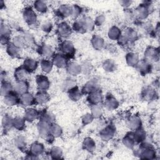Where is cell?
Returning a JSON list of instances; mask_svg holds the SVG:
<instances>
[{
	"label": "cell",
	"instance_id": "obj_40",
	"mask_svg": "<svg viewBox=\"0 0 160 160\" xmlns=\"http://www.w3.org/2000/svg\"><path fill=\"white\" fill-rule=\"evenodd\" d=\"M34 9L41 13H44L48 10V7L44 1H36L34 2Z\"/></svg>",
	"mask_w": 160,
	"mask_h": 160
},
{
	"label": "cell",
	"instance_id": "obj_10",
	"mask_svg": "<svg viewBox=\"0 0 160 160\" xmlns=\"http://www.w3.org/2000/svg\"><path fill=\"white\" fill-rule=\"evenodd\" d=\"M102 100V92L99 89L96 90L88 94L87 101L91 106L99 104Z\"/></svg>",
	"mask_w": 160,
	"mask_h": 160
},
{
	"label": "cell",
	"instance_id": "obj_51",
	"mask_svg": "<svg viewBox=\"0 0 160 160\" xmlns=\"http://www.w3.org/2000/svg\"><path fill=\"white\" fill-rule=\"evenodd\" d=\"M11 29L8 25L1 23V35H7L10 36Z\"/></svg>",
	"mask_w": 160,
	"mask_h": 160
},
{
	"label": "cell",
	"instance_id": "obj_47",
	"mask_svg": "<svg viewBox=\"0 0 160 160\" xmlns=\"http://www.w3.org/2000/svg\"><path fill=\"white\" fill-rule=\"evenodd\" d=\"M102 109L100 104L93 105L91 107V114L94 118H99L102 115Z\"/></svg>",
	"mask_w": 160,
	"mask_h": 160
},
{
	"label": "cell",
	"instance_id": "obj_14",
	"mask_svg": "<svg viewBox=\"0 0 160 160\" xmlns=\"http://www.w3.org/2000/svg\"><path fill=\"white\" fill-rule=\"evenodd\" d=\"M36 84L39 90L46 91L50 86V82L47 76L39 74L36 76Z\"/></svg>",
	"mask_w": 160,
	"mask_h": 160
},
{
	"label": "cell",
	"instance_id": "obj_17",
	"mask_svg": "<svg viewBox=\"0 0 160 160\" xmlns=\"http://www.w3.org/2000/svg\"><path fill=\"white\" fill-rule=\"evenodd\" d=\"M104 104L108 109L113 110L118 107L119 102L112 94H108L106 96Z\"/></svg>",
	"mask_w": 160,
	"mask_h": 160
},
{
	"label": "cell",
	"instance_id": "obj_11",
	"mask_svg": "<svg viewBox=\"0 0 160 160\" xmlns=\"http://www.w3.org/2000/svg\"><path fill=\"white\" fill-rule=\"evenodd\" d=\"M98 89H99L98 81L96 79H94L89 81L84 84V86H83L81 90V92H82V94H88L91 92H93Z\"/></svg>",
	"mask_w": 160,
	"mask_h": 160
},
{
	"label": "cell",
	"instance_id": "obj_30",
	"mask_svg": "<svg viewBox=\"0 0 160 160\" xmlns=\"http://www.w3.org/2000/svg\"><path fill=\"white\" fill-rule=\"evenodd\" d=\"M121 33L122 32L118 27L116 26H113L111 28H110V29H109L108 34L110 39L114 40V41L115 40L118 41L121 37Z\"/></svg>",
	"mask_w": 160,
	"mask_h": 160
},
{
	"label": "cell",
	"instance_id": "obj_52",
	"mask_svg": "<svg viewBox=\"0 0 160 160\" xmlns=\"http://www.w3.org/2000/svg\"><path fill=\"white\" fill-rule=\"evenodd\" d=\"M105 19H106V18L103 14H99L96 18L95 20L94 21V24L96 26H101L104 23V22L105 21Z\"/></svg>",
	"mask_w": 160,
	"mask_h": 160
},
{
	"label": "cell",
	"instance_id": "obj_23",
	"mask_svg": "<svg viewBox=\"0 0 160 160\" xmlns=\"http://www.w3.org/2000/svg\"><path fill=\"white\" fill-rule=\"evenodd\" d=\"M29 89V84L26 81H18L14 86L13 90L19 96L28 92Z\"/></svg>",
	"mask_w": 160,
	"mask_h": 160
},
{
	"label": "cell",
	"instance_id": "obj_39",
	"mask_svg": "<svg viewBox=\"0 0 160 160\" xmlns=\"http://www.w3.org/2000/svg\"><path fill=\"white\" fill-rule=\"evenodd\" d=\"M40 65L42 71L46 73H48L52 70L54 64L52 63V61H51L47 59H43L41 61Z\"/></svg>",
	"mask_w": 160,
	"mask_h": 160
},
{
	"label": "cell",
	"instance_id": "obj_46",
	"mask_svg": "<svg viewBox=\"0 0 160 160\" xmlns=\"http://www.w3.org/2000/svg\"><path fill=\"white\" fill-rule=\"evenodd\" d=\"M14 143L15 146L17 148H18L19 149H24L25 147H26V144L25 138L22 136H19L16 137L14 139Z\"/></svg>",
	"mask_w": 160,
	"mask_h": 160
},
{
	"label": "cell",
	"instance_id": "obj_18",
	"mask_svg": "<svg viewBox=\"0 0 160 160\" xmlns=\"http://www.w3.org/2000/svg\"><path fill=\"white\" fill-rule=\"evenodd\" d=\"M49 99H50V96L46 91L39 90V91L34 96L35 104H45L49 101Z\"/></svg>",
	"mask_w": 160,
	"mask_h": 160
},
{
	"label": "cell",
	"instance_id": "obj_9",
	"mask_svg": "<svg viewBox=\"0 0 160 160\" xmlns=\"http://www.w3.org/2000/svg\"><path fill=\"white\" fill-rule=\"evenodd\" d=\"M116 128L113 125L109 124L101 129L99 132V136L103 141H109L111 139L115 134Z\"/></svg>",
	"mask_w": 160,
	"mask_h": 160
},
{
	"label": "cell",
	"instance_id": "obj_16",
	"mask_svg": "<svg viewBox=\"0 0 160 160\" xmlns=\"http://www.w3.org/2000/svg\"><path fill=\"white\" fill-rule=\"evenodd\" d=\"M19 103L26 106H32L35 104L34 96H33L31 93L26 92L19 96Z\"/></svg>",
	"mask_w": 160,
	"mask_h": 160
},
{
	"label": "cell",
	"instance_id": "obj_8",
	"mask_svg": "<svg viewBox=\"0 0 160 160\" xmlns=\"http://www.w3.org/2000/svg\"><path fill=\"white\" fill-rule=\"evenodd\" d=\"M72 32V28L68 23L65 21L61 22L57 28V34L59 36L62 38H68L70 36Z\"/></svg>",
	"mask_w": 160,
	"mask_h": 160
},
{
	"label": "cell",
	"instance_id": "obj_42",
	"mask_svg": "<svg viewBox=\"0 0 160 160\" xmlns=\"http://www.w3.org/2000/svg\"><path fill=\"white\" fill-rule=\"evenodd\" d=\"M50 131L54 138L61 136L62 132L61 128L58 124L54 122L50 124Z\"/></svg>",
	"mask_w": 160,
	"mask_h": 160
},
{
	"label": "cell",
	"instance_id": "obj_1",
	"mask_svg": "<svg viewBox=\"0 0 160 160\" xmlns=\"http://www.w3.org/2000/svg\"><path fill=\"white\" fill-rule=\"evenodd\" d=\"M138 38V34L137 32L131 28H128L121 33V36L118 41L119 44L127 46L129 43L136 41Z\"/></svg>",
	"mask_w": 160,
	"mask_h": 160
},
{
	"label": "cell",
	"instance_id": "obj_5",
	"mask_svg": "<svg viewBox=\"0 0 160 160\" xmlns=\"http://www.w3.org/2000/svg\"><path fill=\"white\" fill-rule=\"evenodd\" d=\"M148 2H144L143 3L139 4L134 10V14L135 18H138L140 20L145 19L149 14V4Z\"/></svg>",
	"mask_w": 160,
	"mask_h": 160
},
{
	"label": "cell",
	"instance_id": "obj_33",
	"mask_svg": "<svg viewBox=\"0 0 160 160\" xmlns=\"http://www.w3.org/2000/svg\"><path fill=\"white\" fill-rule=\"evenodd\" d=\"M39 53L46 58H52L54 55L52 48L48 44H43L40 47Z\"/></svg>",
	"mask_w": 160,
	"mask_h": 160
},
{
	"label": "cell",
	"instance_id": "obj_31",
	"mask_svg": "<svg viewBox=\"0 0 160 160\" xmlns=\"http://www.w3.org/2000/svg\"><path fill=\"white\" fill-rule=\"evenodd\" d=\"M6 46V51L10 56L17 58L20 55V49L16 46L12 42H9Z\"/></svg>",
	"mask_w": 160,
	"mask_h": 160
},
{
	"label": "cell",
	"instance_id": "obj_55",
	"mask_svg": "<svg viewBox=\"0 0 160 160\" xmlns=\"http://www.w3.org/2000/svg\"><path fill=\"white\" fill-rule=\"evenodd\" d=\"M120 4H122V6L125 7V8H128L129 6V5H131V1H121L119 2Z\"/></svg>",
	"mask_w": 160,
	"mask_h": 160
},
{
	"label": "cell",
	"instance_id": "obj_15",
	"mask_svg": "<svg viewBox=\"0 0 160 160\" xmlns=\"http://www.w3.org/2000/svg\"><path fill=\"white\" fill-rule=\"evenodd\" d=\"M68 58L61 53L56 54L52 57V63L54 66L59 68H66L68 62Z\"/></svg>",
	"mask_w": 160,
	"mask_h": 160
},
{
	"label": "cell",
	"instance_id": "obj_20",
	"mask_svg": "<svg viewBox=\"0 0 160 160\" xmlns=\"http://www.w3.org/2000/svg\"><path fill=\"white\" fill-rule=\"evenodd\" d=\"M156 96L157 94L156 91L151 87H147L144 88L141 92V97L145 101L153 100L156 98Z\"/></svg>",
	"mask_w": 160,
	"mask_h": 160
},
{
	"label": "cell",
	"instance_id": "obj_49",
	"mask_svg": "<svg viewBox=\"0 0 160 160\" xmlns=\"http://www.w3.org/2000/svg\"><path fill=\"white\" fill-rule=\"evenodd\" d=\"M12 119H11L9 116L5 115L2 120V126L6 128L9 126H12Z\"/></svg>",
	"mask_w": 160,
	"mask_h": 160
},
{
	"label": "cell",
	"instance_id": "obj_24",
	"mask_svg": "<svg viewBox=\"0 0 160 160\" xmlns=\"http://www.w3.org/2000/svg\"><path fill=\"white\" fill-rule=\"evenodd\" d=\"M66 69H67V72L69 74L72 76H76L81 72L82 68H81V66L78 64L77 62H71L68 64L66 66Z\"/></svg>",
	"mask_w": 160,
	"mask_h": 160
},
{
	"label": "cell",
	"instance_id": "obj_37",
	"mask_svg": "<svg viewBox=\"0 0 160 160\" xmlns=\"http://www.w3.org/2000/svg\"><path fill=\"white\" fill-rule=\"evenodd\" d=\"M13 90L12 86L11 85V82L7 81L6 80H3L1 81V94L2 96H4L11 91Z\"/></svg>",
	"mask_w": 160,
	"mask_h": 160
},
{
	"label": "cell",
	"instance_id": "obj_54",
	"mask_svg": "<svg viewBox=\"0 0 160 160\" xmlns=\"http://www.w3.org/2000/svg\"><path fill=\"white\" fill-rule=\"evenodd\" d=\"M10 36L7 35H1V43L2 45H8L10 41Z\"/></svg>",
	"mask_w": 160,
	"mask_h": 160
},
{
	"label": "cell",
	"instance_id": "obj_6",
	"mask_svg": "<svg viewBox=\"0 0 160 160\" xmlns=\"http://www.w3.org/2000/svg\"><path fill=\"white\" fill-rule=\"evenodd\" d=\"M23 18L29 26H34L37 22V15L31 7H26L23 10Z\"/></svg>",
	"mask_w": 160,
	"mask_h": 160
},
{
	"label": "cell",
	"instance_id": "obj_48",
	"mask_svg": "<svg viewBox=\"0 0 160 160\" xmlns=\"http://www.w3.org/2000/svg\"><path fill=\"white\" fill-rule=\"evenodd\" d=\"M94 119L93 116L91 114V113H87L85 115L83 116L82 118V122L84 125H87L90 124Z\"/></svg>",
	"mask_w": 160,
	"mask_h": 160
},
{
	"label": "cell",
	"instance_id": "obj_29",
	"mask_svg": "<svg viewBox=\"0 0 160 160\" xmlns=\"http://www.w3.org/2000/svg\"><path fill=\"white\" fill-rule=\"evenodd\" d=\"M122 142L128 148H132L134 145L136 144V142L135 141V139L134 138L133 132H129L122 139Z\"/></svg>",
	"mask_w": 160,
	"mask_h": 160
},
{
	"label": "cell",
	"instance_id": "obj_41",
	"mask_svg": "<svg viewBox=\"0 0 160 160\" xmlns=\"http://www.w3.org/2000/svg\"><path fill=\"white\" fill-rule=\"evenodd\" d=\"M72 29L79 33H84L86 32L82 19L76 21L72 24Z\"/></svg>",
	"mask_w": 160,
	"mask_h": 160
},
{
	"label": "cell",
	"instance_id": "obj_13",
	"mask_svg": "<svg viewBox=\"0 0 160 160\" xmlns=\"http://www.w3.org/2000/svg\"><path fill=\"white\" fill-rule=\"evenodd\" d=\"M136 69L142 75H145L149 73L152 69V66L151 62H148L145 59H142L139 61L136 66H135Z\"/></svg>",
	"mask_w": 160,
	"mask_h": 160
},
{
	"label": "cell",
	"instance_id": "obj_36",
	"mask_svg": "<svg viewBox=\"0 0 160 160\" xmlns=\"http://www.w3.org/2000/svg\"><path fill=\"white\" fill-rule=\"evenodd\" d=\"M25 121L26 120L24 119V118L19 117L15 118L12 119V126L19 131H22L25 128Z\"/></svg>",
	"mask_w": 160,
	"mask_h": 160
},
{
	"label": "cell",
	"instance_id": "obj_19",
	"mask_svg": "<svg viewBox=\"0 0 160 160\" xmlns=\"http://www.w3.org/2000/svg\"><path fill=\"white\" fill-rule=\"evenodd\" d=\"M39 112L34 108H28L25 111L24 118L26 121L32 122L39 117Z\"/></svg>",
	"mask_w": 160,
	"mask_h": 160
},
{
	"label": "cell",
	"instance_id": "obj_22",
	"mask_svg": "<svg viewBox=\"0 0 160 160\" xmlns=\"http://www.w3.org/2000/svg\"><path fill=\"white\" fill-rule=\"evenodd\" d=\"M38 66V62L32 59V58H27L24 60L22 66L23 68L29 72H33L34 71H36L37 67Z\"/></svg>",
	"mask_w": 160,
	"mask_h": 160
},
{
	"label": "cell",
	"instance_id": "obj_25",
	"mask_svg": "<svg viewBox=\"0 0 160 160\" xmlns=\"http://www.w3.org/2000/svg\"><path fill=\"white\" fill-rule=\"evenodd\" d=\"M28 74L29 72L22 66L15 69L14 76L17 82L26 81Z\"/></svg>",
	"mask_w": 160,
	"mask_h": 160
},
{
	"label": "cell",
	"instance_id": "obj_4",
	"mask_svg": "<svg viewBox=\"0 0 160 160\" xmlns=\"http://www.w3.org/2000/svg\"><path fill=\"white\" fill-rule=\"evenodd\" d=\"M138 154L141 159H151L154 158L156 156V151L153 146L149 144L143 142L141 144Z\"/></svg>",
	"mask_w": 160,
	"mask_h": 160
},
{
	"label": "cell",
	"instance_id": "obj_26",
	"mask_svg": "<svg viewBox=\"0 0 160 160\" xmlns=\"http://www.w3.org/2000/svg\"><path fill=\"white\" fill-rule=\"evenodd\" d=\"M141 120L138 116H132L128 121V126L132 131L137 130L141 128Z\"/></svg>",
	"mask_w": 160,
	"mask_h": 160
},
{
	"label": "cell",
	"instance_id": "obj_21",
	"mask_svg": "<svg viewBox=\"0 0 160 160\" xmlns=\"http://www.w3.org/2000/svg\"><path fill=\"white\" fill-rule=\"evenodd\" d=\"M58 14L60 17L68 18L72 15V6L68 4H61L58 9Z\"/></svg>",
	"mask_w": 160,
	"mask_h": 160
},
{
	"label": "cell",
	"instance_id": "obj_2",
	"mask_svg": "<svg viewBox=\"0 0 160 160\" xmlns=\"http://www.w3.org/2000/svg\"><path fill=\"white\" fill-rule=\"evenodd\" d=\"M50 124L51 123L42 119H40L38 124V129L39 136L48 142H52L54 138L50 131Z\"/></svg>",
	"mask_w": 160,
	"mask_h": 160
},
{
	"label": "cell",
	"instance_id": "obj_50",
	"mask_svg": "<svg viewBox=\"0 0 160 160\" xmlns=\"http://www.w3.org/2000/svg\"><path fill=\"white\" fill-rule=\"evenodd\" d=\"M72 16L75 18L79 16L82 11V8L81 6H78V4H74L72 6Z\"/></svg>",
	"mask_w": 160,
	"mask_h": 160
},
{
	"label": "cell",
	"instance_id": "obj_43",
	"mask_svg": "<svg viewBox=\"0 0 160 160\" xmlns=\"http://www.w3.org/2000/svg\"><path fill=\"white\" fill-rule=\"evenodd\" d=\"M82 20L83 21L85 29L87 31H92L95 24H94V21L89 17H84L83 18H82Z\"/></svg>",
	"mask_w": 160,
	"mask_h": 160
},
{
	"label": "cell",
	"instance_id": "obj_53",
	"mask_svg": "<svg viewBox=\"0 0 160 160\" xmlns=\"http://www.w3.org/2000/svg\"><path fill=\"white\" fill-rule=\"evenodd\" d=\"M52 28V25L50 22H46L42 24V29L43 31L46 32H49L51 31Z\"/></svg>",
	"mask_w": 160,
	"mask_h": 160
},
{
	"label": "cell",
	"instance_id": "obj_34",
	"mask_svg": "<svg viewBox=\"0 0 160 160\" xmlns=\"http://www.w3.org/2000/svg\"><path fill=\"white\" fill-rule=\"evenodd\" d=\"M126 61L129 66L135 67L139 61V56L136 53L129 52L126 56Z\"/></svg>",
	"mask_w": 160,
	"mask_h": 160
},
{
	"label": "cell",
	"instance_id": "obj_12",
	"mask_svg": "<svg viewBox=\"0 0 160 160\" xmlns=\"http://www.w3.org/2000/svg\"><path fill=\"white\" fill-rule=\"evenodd\" d=\"M4 102L7 106H14L19 102V95L14 90L4 96Z\"/></svg>",
	"mask_w": 160,
	"mask_h": 160
},
{
	"label": "cell",
	"instance_id": "obj_38",
	"mask_svg": "<svg viewBox=\"0 0 160 160\" xmlns=\"http://www.w3.org/2000/svg\"><path fill=\"white\" fill-rule=\"evenodd\" d=\"M12 42L18 48H19V49L25 47L26 45H27V42L25 39L24 36H16L15 37L13 38L12 39Z\"/></svg>",
	"mask_w": 160,
	"mask_h": 160
},
{
	"label": "cell",
	"instance_id": "obj_3",
	"mask_svg": "<svg viewBox=\"0 0 160 160\" xmlns=\"http://www.w3.org/2000/svg\"><path fill=\"white\" fill-rule=\"evenodd\" d=\"M59 53L66 56L68 59L74 57L76 50L72 42L68 40H64L59 45Z\"/></svg>",
	"mask_w": 160,
	"mask_h": 160
},
{
	"label": "cell",
	"instance_id": "obj_7",
	"mask_svg": "<svg viewBox=\"0 0 160 160\" xmlns=\"http://www.w3.org/2000/svg\"><path fill=\"white\" fill-rule=\"evenodd\" d=\"M159 58V51L154 47H149L144 52V59L148 62H157Z\"/></svg>",
	"mask_w": 160,
	"mask_h": 160
},
{
	"label": "cell",
	"instance_id": "obj_28",
	"mask_svg": "<svg viewBox=\"0 0 160 160\" xmlns=\"http://www.w3.org/2000/svg\"><path fill=\"white\" fill-rule=\"evenodd\" d=\"M91 44L92 47L96 50H100L104 48L105 44L104 41L101 36L94 35L91 38Z\"/></svg>",
	"mask_w": 160,
	"mask_h": 160
},
{
	"label": "cell",
	"instance_id": "obj_35",
	"mask_svg": "<svg viewBox=\"0 0 160 160\" xmlns=\"http://www.w3.org/2000/svg\"><path fill=\"white\" fill-rule=\"evenodd\" d=\"M82 146L84 149L89 152L93 151L96 148V142L95 141L89 137L86 138L83 141Z\"/></svg>",
	"mask_w": 160,
	"mask_h": 160
},
{
	"label": "cell",
	"instance_id": "obj_32",
	"mask_svg": "<svg viewBox=\"0 0 160 160\" xmlns=\"http://www.w3.org/2000/svg\"><path fill=\"white\" fill-rule=\"evenodd\" d=\"M81 94L82 92L80 91L79 89L76 86L68 90V96L69 98L74 101H78L81 98Z\"/></svg>",
	"mask_w": 160,
	"mask_h": 160
},
{
	"label": "cell",
	"instance_id": "obj_45",
	"mask_svg": "<svg viewBox=\"0 0 160 160\" xmlns=\"http://www.w3.org/2000/svg\"><path fill=\"white\" fill-rule=\"evenodd\" d=\"M50 155L52 159H60L62 155V149L57 146H54L51 148Z\"/></svg>",
	"mask_w": 160,
	"mask_h": 160
},
{
	"label": "cell",
	"instance_id": "obj_44",
	"mask_svg": "<svg viewBox=\"0 0 160 160\" xmlns=\"http://www.w3.org/2000/svg\"><path fill=\"white\" fill-rule=\"evenodd\" d=\"M102 67H103V69L106 71L111 72L115 69L116 64H115V62L112 60L107 59L103 62Z\"/></svg>",
	"mask_w": 160,
	"mask_h": 160
},
{
	"label": "cell",
	"instance_id": "obj_27",
	"mask_svg": "<svg viewBox=\"0 0 160 160\" xmlns=\"http://www.w3.org/2000/svg\"><path fill=\"white\" fill-rule=\"evenodd\" d=\"M44 150V147L42 143L35 142L32 143L30 148V152L31 154L33 156H38L41 154Z\"/></svg>",
	"mask_w": 160,
	"mask_h": 160
}]
</instances>
